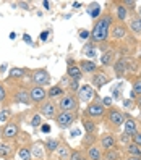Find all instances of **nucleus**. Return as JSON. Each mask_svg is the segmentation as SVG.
Returning <instances> with one entry per match:
<instances>
[{
  "label": "nucleus",
  "mask_w": 141,
  "mask_h": 160,
  "mask_svg": "<svg viewBox=\"0 0 141 160\" xmlns=\"http://www.w3.org/2000/svg\"><path fill=\"white\" fill-rule=\"evenodd\" d=\"M115 21V16L110 10H106L102 15H99V18L94 21L92 29L89 31V42L92 44H106L109 42V36H110V28Z\"/></svg>",
  "instance_id": "nucleus-1"
},
{
  "label": "nucleus",
  "mask_w": 141,
  "mask_h": 160,
  "mask_svg": "<svg viewBox=\"0 0 141 160\" xmlns=\"http://www.w3.org/2000/svg\"><path fill=\"white\" fill-rule=\"evenodd\" d=\"M102 121H104V126L109 129V133H117L123 126L125 112L115 105H112V107L106 108V115L102 118Z\"/></svg>",
  "instance_id": "nucleus-2"
},
{
  "label": "nucleus",
  "mask_w": 141,
  "mask_h": 160,
  "mask_svg": "<svg viewBox=\"0 0 141 160\" xmlns=\"http://www.w3.org/2000/svg\"><path fill=\"white\" fill-rule=\"evenodd\" d=\"M21 136V115H13V118L7 125L0 128V139L16 142V139Z\"/></svg>",
  "instance_id": "nucleus-3"
},
{
  "label": "nucleus",
  "mask_w": 141,
  "mask_h": 160,
  "mask_svg": "<svg viewBox=\"0 0 141 160\" xmlns=\"http://www.w3.org/2000/svg\"><path fill=\"white\" fill-rule=\"evenodd\" d=\"M80 100L76 97V94L65 92L63 96L57 100L59 112H80Z\"/></svg>",
  "instance_id": "nucleus-4"
},
{
  "label": "nucleus",
  "mask_w": 141,
  "mask_h": 160,
  "mask_svg": "<svg viewBox=\"0 0 141 160\" xmlns=\"http://www.w3.org/2000/svg\"><path fill=\"white\" fill-rule=\"evenodd\" d=\"M81 115L86 117V118H91L94 121H99V120L104 118V115H106V107L96 99V100L89 102L88 105L84 107V110L81 112Z\"/></svg>",
  "instance_id": "nucleus-5"
},
{
  "label": "nucleus",
  "mask_w": 141,
  "mask_h": 160,
  "mask_svg": "<svg viewBox=\"0 0 141 160\" xmlns=\"http://www.w3.org/2000/svg\"><path fill=\"white\" fill-rule=\"evenodd\" d=\"M10 103H20V105H26V107L33 105L31 97H29V88L21 86V84H15V88L12 91Z\"/></svg>",
  "instance_id": "nucleus-6"
},
{
  "label": "nucleus",
  "mask_w": 141,
  "mask_h": 160,
  "mask_svg": "<svg viewBox=\"0 0 141 160\" xmlns=\"http://www.w3.org/2000/svg\"><path fill=\"white\" fill-rule=\"evenodd\" d=\"M80 112H59L54 121L60 129H70L75 125V121L80 118Z\"/></svg>",
  "instance_id": "nucleus-7"
},
{
  "label": "nucleus",
  "mask_w": 141,
  "mask_h": 160,
  "mask_svg": "<svg viewBox=\"0 0 141 160\" xmlns=\"http://www.w3.org/2000/svg\"><path fill=\"white\" fill-rule=\"evenodd\" d=\"M101 50H102V53H101L99 62L102 65V68L112 67V65L115 63V60H117V49H115V47H112L109 42H106V44L101 45Z\"/></svg>",
  "instance_id": "nucleus-8"
},
{
  "label": "nucleus",
  "mask_w": 141,
  "mask_h": 160,
  "mask_svg": "<svg viewBox=\"0 0 141 160\" xmlns=\"http://www.w3.org/2000/svg\"><path fill=\"white\" fill-rule=\"evenodd\" d=\"M36 110H37V113H39L42 118H45V120H55V117H57V113H59L57 102L50 100V99H47V100H44L41 103V105H37Z\"/></svg>",
  "instance_id": "nucleus-9"
},
{
  "label": "nucleus",
  "mask_w": 141,
  "mask_h": 160,
  "mask_svg": "<svg viewBox=\"0 0 141 160\" xmlns=\"http://www.w3.org/2000/svg\"><path fill=\"white\" fill-rule=\"evenodd\" d=\"M76 97H78L80 103H86V105H88L89 102L96 100V99L99 97V94H97V91L88 82V84H81V86H80V89H78V92H76Z\"/></svg>",
  "instance_id": "nucleus-10"
},
{
  "label": "nucleus",
  "mask_w": 141,
  "mask_h": 160,
  "mask_svg": "<svg viewBox=\"0 0 141 160\" xmlns=\"http://www.w3.org/2000/svg\"><path fill=\"white\" fill-rule=\"evenodd\" d=\"M31 82L33 86H41V88H45L47 84L50 82V74L47 71V68H36V70H31Z\"/></svg>",
  "instance_id": "nucleus-11"
},
{
  "label": "nucleus",
  "mask_w": 141,
  "mask_h": 160,
  "mask_svg": "<svg viewBox=\"0 0 141 160\" xmlns=\"http://www.w3.org/2000/svg\"><path fill=\"white\" fill-rule=\"evenodd\" d=\"M112 81V76L110 74L102 68V70H99V71H96L94 74H91V81H89V84L96 89V91H99V89H102L106 86V84H109Z\"/></svg>",
  "instance_id": "nucleus-12"
},
{
  "label": "nucleus",
  "mask_w": 141,
  "mask_h": 160,
  "mask_svg": "<svg viewBox=\"0 0 141 160\" xmlns=\"http://www.w3.org/2000/svg\"><path fill=\"white\" fill-rule=\"evenodd\" d=\"M128 32H130V31H128L127 23H118V21H114V24H112V28H110V36H109V39L115 41V42H120V41L127 39Z\"/></svg>",
  "instance_id": "nucleus-13"
},
{
  "label": "nucleus",
  "mask_w": 141,
  "mask_h": 160,
  "mask_svg": "<svg viewBox=\"0 0 141 160\" xmlns=\"http://www.w3.org/2000/svg\"><path fill=\"white\" fill-rule=\"evenodd\" d=\"M97 146L101 147V150L104 152V150H109V149H114L117 147V134L115 133H109V131H106V133L99 134L97 138Z\"/></svg>",
  "instance_id": "nucleus-14"
},
{
  "label": "nucleus",
  "mask_w": 141,
  "mask_h": 160,
  "mask_svg": "<svg viewBox=\"0 0 141 160\" xmlns=\"http://www.w3.org/2000/svg\"><path fill=\"white\" fill-rule=\"evenodd\" d=\"M29 97H31V103L36 108L44 100H47V89L41 86H29Z\"/></svg>",
  "instance_id": "nucleus-15"
},
{
  "label": "nucleus",
  "mask_w": 141,
  "mask_h": 160,
  "mask_svg": "<svg viewBox=\"0 0 141 160\" xmlns=\"http://www.w3.org/2000/svg\"><path fill=\"white\" fill-rule=\"evenodd\" d=\"M130 58L128 57H120L115 60V63L112 65V68H114V74L115 78H123L125 74L130 71Z\"/></svg>",
  "instance_id": "nucleus-16"
},
{
  "label": "nucleus",
  "mask_w": 141,
  "mask_h": 160,
  "mask_svg": "<svg viewBox=\"0 0 141 160\" xmlns=\"http://www.w3.org/2000/svg\"><path fill=\"white\" fill-rule=\"evenodd\" d=\"M123 133H127L128 136H133L136 131L141 128V123H139V120L135 118V117H131L130 113H127L125 112V121H123Z\"/></svg>",
  "instance_id": "nucleus-17"
},
{
  "label": "nucleus",
  "mask_w": 141,
  "mask_h": 160,
  "mask_svg": "<svg viewBox=\"0 0 141 160\" xmlns=\"http://www.w3.org/2000/svg\"><path fill=\"white\" fill-rule=\"evenodd\" d=\"M16 154V144L10 142V141H2L0 139V158L10 160Z\"/></svg>",
  "instance_id": "nucleus-18"
},
{
  "label": "nucleus",
  "mask_w": 141,
  "mask_h": 160,
  "mask_svg": "<svg viewBox=\"0 0 141 160\" xmlns=\"http://www.w3.org/2000/svg\"><path fill=\"white\" fill-rule=\"evenodd\" d=\"M78 67H80V70H81L83 74H94L96 71L101 70L99 65H97L96 62H94V60H88V58L80 60V62H78Z\"/></svg>",
  "instance_id": "nucleus-19"
},
{
  "label": "nucleus",
  "mask_w": 141,
  "mask_h": 160,
  "mask_svg": "<svg viewBox=\"0 0 141 160\" xmlns=\"http://www.w3.org/2000/svg\"><path fill=\"white\" fill-rule=\"evenodd\" d=\"M67 78L68 79H76V81H81V78H83V73H81V70L78 67V62H75L73 58H68Z\"/></svg>",
  "instance_id": "nucleus-20"
},
{
  "label": "nucleus",
  "mask_w": 141,
  "mask_h": 160,
  "mask_svg": "<svg viewBox=\"0 0 141 160\" xmlns=\"http://www.w3.org/2000/svg\"><path fill=\"white\" fill-rule=\"evenodd\" d=\"M70 155H71L70 144L63 138H60V144H59V149L55 150V157H57L59 160H70Z\"/></svg>",
  "instance_id": "nucleus-21"
},
{
  "label": "nucleus",
  "mask_w": 141,
  "mask_h": 160,
  "mask_svg": "<svg viewBox=\"0 0 141 160\" xmlns=\"http://www.w3.org/2000/svg\"><path fill=\"white\" fill-rule=\"evenodd\" d=\"M112 5H114V10H115V15H114V16H115V20H117L118 23H125L131 13L127 10L125 5L122 3V2H114Z\"/></svg>",
  "instance_id": "nucleus-22"
},
{
  "label": "nucleus",
  "mask_w": 141,
  "mask_h": 160,
  "mask_svg": "<svg viewBox=\"0 0 141 160\" xmlns=\"http://www.w3.org/2000/svg\"><path fill=\"white\" fill-rule=\"evenodd\" d=\"M31 157L33 160H45V149H44V141H34L31 144Z\"/></svg>",
  "instance_id": "nucleus-23"
},
{
  "label": "nucleus",
  "mask_w": 141,
  "mask_h": 160,
  "mask_svg": "<svg viewBox=\"0 0 141 160\" xmlns=\"http://www.w3.org/2000/svg\"><path fill=\"white\" fill-rule=\"evenodd\" d=\"M80 118H81V125H83L84 131H86V134H99V123L97 121L86 118L83 115H80Z\"/></svg>",
  "instance_id": "nucleus-24"
},
{
  "label": "nucleus",
  "mask_w": 141,
  "mask_h": 160,
  "mask_svg": "<svg viewBox=\"0 0 141 160\" xmlns=\"http://www.w3.org/2000/svg\"><path fill=\"white\" fill-rule=\"evenodd\" d=\"M128 31H131L135 36H141V18H139L136 13H131V15H130Z\"/></svg>",
  "instance_id": "nucleus-25"
},
{
  "label": "nucleus",
  "mask_w": 141,
  "mask_h": 160,
  "mask_svg": "<svg viewBox=\"0 0 141 160\" xmlns=\"http://www.w3.org/2000/svg\"><path fill=\"white\" fill-rule=\"evenodd\" d=\"M122 158H123V152H122L120 146L102 152V160H122Z\"/></svg>",
  "instance_id": "nucleus-26"
},
{
  "label": "nucleus",
  "mask_w": 141,
  "mask_h": 160,
  "mask_svg": "<svg viewBox=\"0 0 141 160\" xmlns=\"http://www.w3.org/2000/svg\"><path fill=\"white\" fill-rule=\"evenodd\" d=\"M63 94H65V89L60 86V84H54V86H50L49 89H47V99L57 102Z\"/></svg>",
  "instance_id": "nucleus-27"
},
{
  "label": "nucleus",
  "mask_w": 141,
  "mask_h": 160,
  "mask_svg": "<svg viewBox=\"0 0 141 160\" xmlns=\"http://www.w3.org/2000/svg\"><path fill=\"white\" fill-rule=\"evenodd\" d=\"M84 152H86L88 160H102V150H101V147L97 144H92V146L86 147Z\"/></svg>",
  "instance_id": "nucleus-28"
},
{
  "label": "nucleus",
  "mask_w": 141,
  "mask_h": 160,
  "mask_svg": "<svg viewBox=\"0 0 141 160\" xmlns=\"http://www.w3.org/2000/svg\"><path fill=\"white\" fill-rule=\"evenodd\" d=\"M59 144H60V138H47L44 141V149H45V152L52 155L55 154V150L59 149Z\"/></svg>",
  "instance_id": "nucleus-29"
},
{
  "label": "nucleus",
  "mask_w": 141,
  "mask_h": 160,
  "mask_svg": "<svg viewBox=\"0 0 141 160\" xmlns=\"http://www.w3.org/2000/svg\"><path fill=\"white\" fill-rule=\"evenodd\" d=\"M122 152H123V155H133V157H141V147L135 142H130L127 146L122 147Z\"/></svg>",
  "instance_id": "nucleus-30"
},
{
  "label": "nucleus",
  "mask_w": 141,
  "mask_h": 160,
  "mask_svg": "<svg viewBox=\"0 0 141 160\" xmlns=\"http://www.w3.org/2000/svg\"><path fill=\"white\" fill-rule=\"evenodd\" d=\"M29 71V70H26V68H20V67H13L10 68V73H8V79L10 81H20L26 76V73Z\"/></svg>",
  "instance_id": "nucleus-31"
},
{
  "label": "nucleus",
  "mask_w": 141,
  "mask_h": 160,
  "mask_svg": "<svg viewBox=\"0 0 141 160\" xmlns=\"http://www.w3.org/2000/svg\"><path fill=\"white\" fill-rule=\"evenodd\" d=\"M136 97H141V76L131 79V94H130V99L136 100Z\"/></svg>",
  "instance_id": "nucleus-32"
},
{
  "label": "nucleus",
  "mask_w": 141,
  "mask_h": 160,
  "mask_svg": "<svg viewBox=\"0 0 141 160\" xmlns=\"http://www.w3.org/2000/svg\"><path fill=\"white\" fill-rule=\"evenodd\" d=\"M13 110H12V107H2L0 108V128H2L3 125H7L8 121H10L12 118H13Z\"/></svg>",
  "instance_id": "nucleus-33"
},
{
  "label": "nucleus",
  "mask_w": 141,
  "mask_h": 160,
  "mask_svg": "<svg viewBox=\"0 0 141 160\" xmlns=\"http://www.w3.org/2000/svg\"><path fill=\"white\" fill-rule=\"evenodd\" d=\"M8 89L5 82H0V108L2 107H10V99H8Z\"/></svg>",
  "instance_id": "nucleus-34"
},
{
  "label": "nucleus",
  "mask_w": 141,
  "mask_h": 160,
  "mask_svg": "<svg viewBox=\"0 0 141 160\" xmlns=\"http://www.w3.org/2000/svg\"><path fill=\"white\" fill-rule=\"evenodd\" d=\"M97 138H99V134H84L83 136V139H81V149H86V147H89V146H92V144H97Z\"/></svg>",
  "instance_id": "nucleus-35"
},
{
  "label": "nucleus",
  "mask_w": 141,
  "mask_h": 160,
  "mask_svg": "<svg viewBox=\"0 0 141 160\" xmlns=\"http://www.w3.org/2000/svg\"><path fill=\"white\" fill-rule=\"evenodd\" d=\"M70 160H88V157H86V152H84V149H81V147L71 149V155H70Z\"/></svg>",
  "instance_id": "nucleus-36"
},
{
  "label": "nucleus",
  "mask_w": 141,
  "mask_h": 160,
  "mask_svg": "<svg viewBox=\"0 0 141 160\" xmlns=\"http://www.w3.org/2000/svg\"><path fill=\"white\" fill-rule=\"evenodd\" d=\"M18 157L21 160H33L31 157V146H21L18 149Z\"/></svg>",
  "instance_id": "nucleus-37"
},
{
  "label": "nucleus",
  "mask_w": 141,
  "mask_h": 160,
  "mask_svg": "<svg viewBox=\"0 0 141 160\" xmlns=\"http://www.w3.org/2000/svg\"><path fill=\"white\" fill-rule=\"evenodd\" d=\"M96 44H92V42H88L86 45H84V49H83V52H84V55H86V57L88 58H94V57H96Z\"/></svg>",
  "instance_id": "nucleus-38"
},
{
  "label": "nucleus",
  "mask_w": 141,
  "mask_h": 160,
  "mask_svg": "<svg viewBox=\"0 0 141 160\" xmlns=\"http://www.w3.org/2000/svg\"><path fill=\"white\" fill-rule=\"evenodd\" d=\"M29 125L33 126V128H41L42 126V117L37 113H33V117H31V120H29Z\"/></svg>",
  "instance_id": "nucleus-39"
},
{
  "label": "nucleus",
  "mask_w": 141,
  "mask_h": 160,
  "mask_svg": "<svg viewBox=\"0 0 141 160\" xmlns=\"http://www.w3.org/2000/svg\"><path fill=\"white\" fill-rule=\"evenodd\" d=\"M78 89H80V81H76V79H70V82L67 84V92H70V94H76Z\"/></svg>",
  "instance_id": "nucleus-40"
},
{
  "label": "nucleus",
  "mask_w": 141,
  "mask_h": 160,
  "mask_svg": "<svg viewBox=\"0 0 141 160\" xmlns=\"http://www.w3.org/2000/svg\"><path fill=\"white\" fill-rule=\"evenodd\" d=\"M122 3L125 5V8L130 13H136V2H133V0H122Z\"/></svg>",
  "instance_id": "nucleus-41"
},
{
  "label": "nucleus",
  "mask_w": 141,
  "mask_h": 160,
  "mask_svg": "<svg viewBox=\"0 0 141 160\" xmlns=\"http://www.w3.org/2000/svg\"><path fill=\"white\" fill-rule=\"evenodd\" d=\"M123 108H125V110H133V108H136L135 100H133V99H123Z\"/></svg>",
  "instance_id": "nucleus-42"
},
{
  "label": "nucleus",
  "mask_w": 141,
  "mask_h": 160,
  "mask_svg": "<svg viewBox=\"0 0 141 160\" xmlns=\"http://www.w3.org/2000/svg\"><path fill=\"white\" fill-rule=\"evenodd\" d=\"M131 142H135V144H138V146L141 147V128L136 131L133 136H131Z\"/></svg>",
  "instance_id": "nucleus-43"
},
{
  "label": "nucleus",
  "mask_w": 141,
  "mask_h": 160,
  "mask_svg": "<svg viewBox=\"0 0 141 160\" xmlns=\"http://www.w3.org/2000/svg\"><path fill=\"white\" fill-rule=\"evenodd\" d=\"M97 100H99V102H101V103H102V105H104L106 108H109V107L114 105V103H112V100H110L109 97H101V96H99V97H97Z\"/></svg>",
  "instance_id": "nucleus-44"
},
{
  "label": "nucleus",
  "mask_w": 141,
  "mask_h": 160,
  "mask_svg": "<svg viewBox=\"0 0 141 160\" xmlns=\"http://www.w3.org/2000/svg\"><path fill=\"white\" fill-rule=\"evenodd\" d=\"M112 97H114V99H122V86L117 89H114V91H112Z\"/></svg>",
  "instance_id": "nucleus-45"
},
{
  "label": "nucleus",
  "mask_w": 141,
  "mask_h": 160,
  "mask_svg": "<svg viewBox=\"0 0 141 160\" xmlns=\"http://www.w3.org/2000/svg\"><path fill=\"white\" fill-rule=\"evenodd\" d=\"M80 37L81 39H89V31L88 29H80Z\"/></svg>",
  "instance_id": "nucleus-46"
},
{
  "label": "nucleus",
  "mask_w": 141,
  "mask_h": 160,
  "mask_svg": "<svg viewBox=\"0 0 141 160\" xmlns=\"http://www.w3.org/2000/svg\"><path fill=\"white\" fill-rule=\"evenodd\" d=\"M122 160H141V157H133V155H123Z\"/></svg>",
  "instance_id": "nucleus-47"
},
{
  "label": "nucleus",
  "mask_w": 141,
  "mask_h": 160,
  "mask_svg": "<svg viewBox=\"0 0 141 160\" xmlns=\"http://www.w3.org/2000/svg\"><path fill=\"white\" fill-rule=\"evenodd\" d=\"M47 36H49V31H44V32L41 34V39H42V41H45V39H47Z\"/></svg>",
  "instance_id": "nucleus-48"
},
{
  "label": "nucleus",
  "mask_w": 141,
  "mask_h": 160,
  "mask_svg": "<svg viewBox=\"0 0 141 160\" xmlns=\"http://www.w3.org/2000/svg\"><path fill=\"white\" fill-rule=\"evenodd\" d=\"M41 128H42L44 133H47V131H49V125H44V126H41Z\"/></svg>",
  "instance_id": "nucleus-49"
},
{
  "label": "nucleus",
  "mask_w": 141,
  "mask_h": 160,
  "mask_svg": "<svg viewBox=\"0 0 141 160\" xmlns=\"http://www.w3.org/2000/svg\"><path fill=\"white\" fill-rule=\"evenodd\" d=\"M136 15L141 18V7H138V10H136Z\"/></svg>",
  "instance_id": "nucleus-50"
},
{
  "label": "nucleus",
  "mask_w": 141,
  "mask_h": 160,
  "mask_svg": "<svg viewBox=\"0 0 141 160\" xmlns=\"http://www.w3.org/2000/svg\"><path fill=\"white\" fill-rule=\"evenodd\" d=\"M23 8H26V10H29V3H21Z\"/></svg>",
  "instance_id": "nucleus-51"
},
{
  "label": "nucleus",
  "mask_w": 141,
  "mask_h": 160,
  "mask_svg": "<svg viewBox=\"0 0 141 160\" xmlns=\"http://www.w3.org/2000/svg\"><path fill=\"white\" fill-rule=\"evenodd\" d=\"M139 123H141V120H139Z\"/></svg>",
  "instance_id": "nucleus-52"
}]
</instances>
